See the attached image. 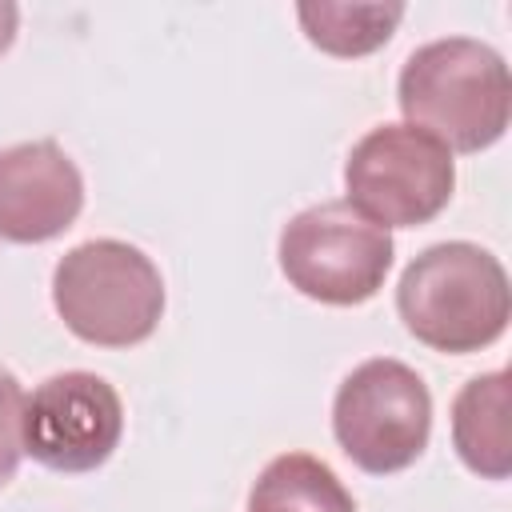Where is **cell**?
<instances>
[{
	"label": "cell",
	"mask_w": 512,
	"mask_h": 512,
	"mask_svg": "<svg viewBox=\"0 0 512 512\" xmlns=\"http://www.w3.org/2000/svg\"><path fill=\"white\" fill-rule=\"evenodd\" d=\"M404 124L428 132L448 152L492 148L512 120V76L504 56L472 36L420 44L396 80Z\"/></svg>",
	"instance_id": "cell-1"
},
{
	"label": "cell",
	"mask_w": 512,
	"mask_h": 512,
	"mask_svg": "<svg viewBox=\"0 0 512 512\" xmlns=\"http://www.w3.org/2000/svg\"><path fill=\"white\" fill-rule=\"evenodd\" d=\"M396 316L408 336L432 352H480L496 344L508 328V272L488 248L472 240L432 244L400 272Z\"/></svg>",
	"instance_id": "cell-2"
},
{
	"label": "cell",
	"mask_w": 512,
	"mask_h": 512,
	"mask_svg": "<svg viewBox=\"0 0 512 512\" xmlns=\"http://www.w3.org/2000/svg\"><path fill=\"white\" fill-rule=\"evenodd\" d=\"M52 308L64 328L96 348L144 344L164 316V276L128 240H84L52 268Z\"/></svg>",
	"instance_id": "cell-3"
},
{
	"label": "cell",
	"mask_w": 512,
	"mask_h": 512,
	"mask_svg": "<svg viewBox=\"0 0 512 512\" xmlns=\"http://www.w3.org/2000/svg\"><path fill=\"white\" fill-rule=\"evenodd\" d=\"M332 436L360 472H404L428 448L432 392L404 360L372 356L340 380L332 396Z\"/></svg>",
	"instance_id": "cell-4"
},
{
	"label": "cell",
	"mask_w": 512,
	"mask_h": 512,
	"mask_svg": "<svg viewBox=\"0 0 512 512\" xmlns=\"http://www.w3.org/2000/svg\"><path fill=\"white\" fill-rule=\"evenodd\" d=\"M396 244L384 228L364 220L348 200H320L296 212L276 240L284 280L332 308L372 300L392 272Z\"/></svg>",
	"instance_id": "cell-5"
},
{
	"label": "cell",
	"mask_w": 512,
	"mask_h": 512,
	"mask_svg": "<svg viewBox=\"0 0 512 512\" xmlns=\"http://www.w3.org/2000/svg\"><path fill=\"white\" fill-rule=\"evenodd\" d=\"M456 188L452 152L412 124L368 128L344 160L348 204L376 228H420L436 220Z\"/></svg>",
	"instance_id": "cell-6"
},
{
	"label": "cell",
	"mask_w": 512,
	"mask_h": 512,
	"mask_svg": "<svg viewBox=\"0 0 512 512\" xmlns=\"http://www.w3.org/2000/svg\"><path fill=\"white\" fill-rule=\"evenodd\" d=\"M120 436L124 400L96 372H56L24 400V456L48 472H96L120 448Z\"/></svg>",
	"instance_id": "cell-7"
},
{
	"label": "cell",
	"mask_w": 512,
	"mask_h": 512,
	"mask_svg": "<svg viewBox=\"0 0 512 512\" xmlns=\"http://www.w3.org/2000/svg\"><path fill=\"white\" fill-rule=\"evenodd\" d=\"M84 176L56 140H24L0 152V240L48 244L76 224Z\"/></svg>",
	"instance_id": "cell-8"
},
{
	"label": "cell",
	"mask_w": 512,
	"mask_h": 512,
	"mask_svg": "<svg viewBox=\"0 0 512 512\" xmlns=\"http://www.w3.org/2000/svg\"><path fill=\"white\" fill-rule=\"evenodd\" d=\"M452 448L480 480H508L512 436H508V372L472 376L452 400Z\"/></svg>",
	"instance_id": "cell-9"
},
{
	"label": "cell",
	"mask_w": 512,
	"mask_h": 512,
	"mask_svg": "<svg viewBox=\"0 0 512 512\" xmlns=\"http://www.w3.org/2000/svg\"><path fill=\"white\" fill-rule=\"evenodd\" d=\"M244 512H356V500L320 456L284 452L260 468Z\"/></svg>",
	"instance_id": "cell-10"
},
{
	"label": "cell",
	"mask_w": 512,
	"mask_h": 512,
	"mask_svg": "<svg viewBox=\"0 0 512 512\" xmlns=\"http://www.w3.org/2000/svg\"><path fill=\"white\" fill-rule=\"evenodd\" d=\"M296 20L308 36L328 56L340 60H360L384 48L404 20V4H340V0H320V4H300Z\"/></svg>",
	"instance_id": "cell-11"
},
{
	"label": "cell",
	"mask_w": 512,
	"mask_h": 512,
	"mask_svg": "<svg viewBox=\"0 0 512 512\" xmlns=\"http://www.w3.org/2000/svg\"><path fill=\"white\" fill-rule=\"evenodd\" d=\"M24 388L20 380L0 368V488L16 476L24 460Z\"/></svg>",
	"instance_id": "cell-12"
},
{
	"label": "cell",
	"mask_w": 512,
	"mask_h": 512,
	"mask_svg": "<svg viewBox=\"0 0 512 512\" xmlns=\"http://www.w3.org/2000/svg\"><path fill=\"white\" fill-rule=\"evenodd\" d=\"M16 28H20V8H16V4H8V0H0V56L12 48Z\"/></svg>",
	"instance_id": "cell-13"
}]
</instances>
